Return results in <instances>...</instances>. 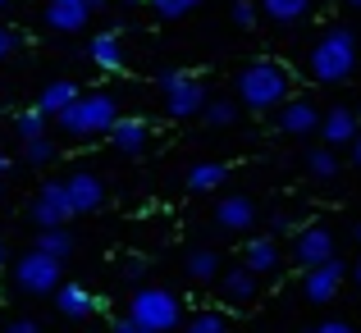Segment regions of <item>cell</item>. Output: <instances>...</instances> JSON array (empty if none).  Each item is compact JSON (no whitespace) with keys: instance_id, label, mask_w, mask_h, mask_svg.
Instances as JSON below:
<instances>
[{"instance_id":"6da1fadb","label":"cell","mask_w":361,"mask_h":333,"mask_svg":"<svg viewBox=\"0 0 361 333\" xmlns=\"http://www.w3.org/2000/svg\"><path fill=\"white\" fill-rule=\"evenodd\" d=\"M233 92H238V106L252 110V114H279L283 106L293 101V73L283 69L279 60H252L238 69V82H233Z\"/></svg>"},{"instance_id":"7a4b0ae2","label":"cell","mask_w":361,"mask_h":333,"mask_svg":"<svg viewBox=\"0 0 361 333\" xmlns=\"http://www.w3.org/2000/svg\"><path fill=\"white\" fill-rule=\"evenodd\" d=\"M357 60H361V46H357V32L348 23H334L316 37V46L307 51V69L316 82L325 87H338L357 73Z\"/></svg>"},{"instance_id":"3957f363","label":"cell","mask_w":361,"mask_h":333,"mask_svg":"<svg viewBox=\"0 0 361 333\" xmlns=\"http://www.w3.org/2000/svg\"><path fill=\"white\" fill-rule=\"evenodd\" d=\"M55 123H60V132H69L73 142H97V137H110V128L119 123V106H115L110 92H82Z\"/></svg>"},{"instance_id":"277c9868","label":"cell","mask_w":361,"mask_h":333,"mask_svg":"<svg viewBox=\"0 0 361 333\" xmlns=\"http://www.w3.org/2000/svg\"><path fill=\"white\" fill-rule=\"evenodd\" d=\"M128 320L147 325L151 333H174L183 329V301H178V292L160 288V283H142L128 297Z\"/></svg>"},{"instance_id":"5b68a950","label":"cell","mask_w":361,"mask_h":333,"mask_svg":"<svg viewBox=\"0 0 361 333\" xmlns=\"http://www.w3.org/2000/svg\"><path fill=\"white\" fill-rule=\"evenodd\" d=\"M156 82H160V101H165L169 119H197V114H206V106H211L206 82L188 69H165Z\"/></svg>"},{"instance_id":"8992f818","label":"cell","mask_w":361,"mask_h":333,"mask_svg":"<svg viewBox=\"0 0 361 333\" xmlns=\"http://www.w3.org/2000/svg\"><path fill=\"white\" fill-rule=\"evenodd\" d=\"M14 283L27 297H55V288L64 283V260H55V256L32 246V251H23L14 260Z\"/></svg>"},{"instance_id":"52a82bcc","label":"cell","mask_w":361,"mask_h":333,"mask_svg":"<svg viewBox=\"0 0 361 333\" xmlns=\"http://www.w3.org/2000/svg\"><path fill=\"white\" fill-rule=\"evenodd\" d=\"M288 256H293V265H298L302 274L307 270H316V265H325V260H334V228L329 224H302V228H293V246H288Z\"/></svg>"},{"instance_id":"ba28073f","label":"cell","mask_w":361,"mask_h":333,"mask_svg":"<svg viewBox=\"0 0 361 333\" xmlns=\"http://www.w3.org/2000/svg\"><path fill=\"white\" fill-rule=\"evenodd\" d=\"M27 215H32L37 228H69L73 220V201H69V187H64V178H46L42 187H37L32 206H27Z\"/></svg>"},{"instance_id":"9c48e42d","label":"cell","mask_w":361,"mask_h":333,"mask_svg":"<svg viewBox=\"0 0 361 333\" xmlns=\"http://www.w3.org/2000/svg\"><path fill=\"white\" fill-rule=\"evenodd\" d=\"M348 270H353V265L338 260V256H334V260H325V265H316V270H307V274H302V297L316 301V306L334 301L338 288H343V279H348Z\"/></svg>"},{"instance_id":"30bf717a","label":"cell","mask_w":361,"mask_h":333,"mask_svg":"<svg viewBox=\"0 0 361 333\" xmlns=\"http://www.w3.org/2000/svg\"><path fill=\"white\" fill-rule=\"evenodd\" d=\"M97 5L101 0H46L42 18L51 32H82L92 23V14H97Z\"/></svg>"},{"instance_id":"8fae6325","label":"cell","mask_w":361,"mask_h":333,"mask_svg":"<svg viewBox=\"0 0 361 333\" xmlns=\"http://www.w3.org/2000/svg\"><path fill=\"white\" fill-rule=\"evenodd\" d=\"M55 310H60L64 320H73V325H82V320L97 315V292L78 279H64L60 288H55Z\"/></svg>"},{"instance_id":"7c38bea8","label":"cell","mask_w":361,"mask_h":333,"mask_svg":"<svg viewBox=\"0 0 361 333\" xmlns=\"http://www.w3.org/2000/svg\"><path fill=\"white\" fill-rule=\"evenodd\" d=\"M64 187H69L73 215H97L101 206H106V183H101L92 169H73V174L64 178Z\"/></svg>"},{"instance_id":"4fadbf2b","label":"cell","mask_w":361,"mask_h":333,"mask_svg":"<svg viewBox=\"0 0 361 333\" xmlns=\"http://www.w3.org/2000/svg\"><path fill=\"white\" fill-rule=\"evenodd\" d=\"M215 288H220L224 306H252L256 292H261V279H256V274L238 260V265H229V270L220 274V283H215Z\"/></svg>"},{"instance_id":"5bb4252c","label":"cell","mask_w":361,"mask_h":333,"mask_svg":"<svg viewBox=\"0 0 361 333\" xmlns=\"http://www.w3.org/2000/svg\"><path fill=\"white\" fill-rule=\"evenodd\" d=\"M215 224H220L224 233H247V228L256 224V201L247 192L220 196V206H215Z\"/></svg>"},{"instance_id":"9a60e30c","label":"cell","mask_w":361,"mask_h":333,"mask_svg":"<svg viewBox=\"0 0 361 333\" xmlns=\"http://www.w3.org/2000/svg\"><path fill=\"white\" fill-rule=\"evenodd\" d=\"M320 119H325V114L311 106V101H298V96H293L288 106L274 114L279 132H288V137H311V132H320Z\"/></svg>"},{"instance_id":"2e32d148","label":"cell","mask_w":361,"mask_h":333,"mask_svg":"<svg viewBox=\"0 0 361 333\" xmlns=\"http://www.w3.org/2000/svg\"><path fill=\"white\" fill-rule=\"evenodd\" d=\"M110 146L119 156H142L151 146V123L147 119H133V114H119V123L110 128Z\"/></svg>"},{"instance_id":"e0dca14e","label":"cell","mask_w":361,"mask_h":333,"mask_svg":"<svg viewBox=\"0 0 361 333\" xmlns=\"http://www.w3.org/2000/svg\"><path fill=\"white\" fill-rule=\"evenodd\" d=\"M357 132H361V123H357V110H348V106H334L320 119V137H325V146H353L357 142Z\"/></svg>"},{"instance_id":"ac0fdd59","label":"cell","mask_w":361,"mask_h":333,"mask_svg":"<svg viewBox=\"0 0 361 333\" xmlns=\"http://www.w3.org/2000/svg\"><path fill=\"white\" fill-rule=\"evenodd\" d=\"M243 265L256 274V279H270V274L283 265L279 242H274V237H252V242H243Z\"/></svg>"},{"instance_id":"d6986e66","label":"cell","mask_w":361,"mask_h":333,"mask_svg":"<svg viewBox=\"0 0 361 333\" xmlns=\"http://www.w3.org/2000/svg\"><path fill=\"white\" fill-rule=\"evenodd\" d=\"M78 96H82V92H78V82L55 78V82H46V87H42V96H37V110H42L46 119H60V114L69 110Z\"/></svg>"},{"instance_id":"ffe728a7","label":"cell","mask_w":361,"mask_h":333,"mask_svg":"<svg viewBox=\"0 0 361 333\" xmlns=\"http://www.w3.org/2000/svg\"><path fill=\"white\" fill-rule=\"evenodd\" d=\"M183 274H188V283H220V274H224V265H220V256L211 251V246H192V251L183 256Z\"/></svg>"},{"instance_id":"44dd1931","label":"cell","mask_w":361,"mask_h":333,"mask_svg":"<svg viewBox=\"0 0 361 333\" xmlns=\"http://www.w3.org/2000/svg\"><path fill=\"white\" fill-rule=\"evenodd\" d=\"M188 192H220L224 183H229V165L224 160H197V165H188Z\"/></svg>"},{"instance_id":"7402d4cb","label":"cell","mask_w":361,"mask_h":333,"mask_svg":"<svg viewBox=\"0 0 361 333\" xmlns=\"http://www.w3.org/2000/svg\"><path fill=\"white\" fill-rule=\"evenodd\" d=\"M87 60L97 64V69H106V73H119L123 69V42L115 32H97L87 42Z\"/></svg>"},{"instance_id":"603a6c76","label":"cell","mask_w":361,"mask_h":333,"mask_svg":"<svg viewBox=\"0 0 361 333\" xmlns=\"http://www.w3.org/2000/svg\"><path fill=\"white\" fill-rule=\"evenodd\" d=\"M256 5H261V14L270 18V23L293 27V23H302V18H307L311 0H256Z\"/></svg>"},{"instance_id":"cb8c5ba5","label":"cell","mask_w":361,"mask_h":333,"mask_svg":"<svg viewBox=\"0 0 361 333\" xmlns=\"http://www.w3.org/2000/svg\"><path fill=\"white\" fill-rule=\"evenodd\" d=\"M73 246H78V237H73L69 228H37V251L55 256V260H69Z\"/></svg>"},{"instance_id":"d4e9b609","label":"cell","mask_w":361,"mask_h":333,"mask_svg":"<svg viewBox=\"0 0 361 333\" xmlns=\"http://www.w3.org/2000/svg\"><path fill=\"white\" fill-rule=\"evenodd\" d=\"M307 174L320 178V183H329V178L338 174V151L334 146H311L307 151Z\"/></svg>"},{"instance_id":"484cf974","label":"cell","mask_w":361,"mask_h":333,"mask_svg":"<svg viewBox=\"0 0 361 333\" xmlns=\"http://www.w3.org/2000/svg\"><path fill=\"white\" fill-rule=\"evenodd\" d=\"M46 128H51V119H46L42 110H23V114H14V132H18V142H37V137H46Z\"/></svg>"},{"instance_id":"4316f807","label":"cell","mask_w":361,"mask_h":333,"mask_svg":"<svg viewBox=\"0 0 361 333\" xmlns=\"http://www.w3.org/2000/svg\"><path fill=\"white\" fill-rule=\"evenodd\" d=\"M238 101H229V96H211V106H206L202 119L211 123V128H233V119H238Z\"/></svg>"},{"instance_id":"83f0119b","label":"cell","mask_w":361,"mask_h":333,"mask_svg":"<svg viewBox=\"0 0 361 333\" xmlns=\"http://www.w3.org/2000/svg\"><path fill=\"white\" fill-rule=\"evenodd\" d=\"M147 5H151V14H156L160 23H178V18H188L202 0H147Z\"/></svg>"},{"instance_id":"f1b7e54d","label":"cell","mask_w":361,"mask_h":333,"mask_svg":"<svg viewBox=\"0 0 361 333\" xmlns=\"http://www.w3.org/2000/svg\"><path fill=\"white\" fill-rule=\"evenodd\" d=\"M178 333H229V320L220 310H197V315H188V325Z\"/></svg>"},{"instance_id":"f546056e","label":"cell","mask_w":361,"mask_h":333,"mask_svg":"<svg viewBox=\"0 0 361 333\" xmlns=\"http://www.w3.org/2000/svg\"><path fill=\"white\" fill-rule=\"evenodd\" d=\"M55 142L51 137H37V142H23V165H32V169H46V165H55Z\"/></svg>"},{"instance_id":"4dcf8cb0","label":"cell","mask_w":361,"mask_h":333,"mask_svg":"<svg viewBox=\"0 0 361 333\" xmlns=\"http://www.w3.org/2000/svg\"><path fill=\"white\" fill-rule=\"evenodd\" d=\"M18 51H23V32H18V27H9V23H0V64L14 60Z\"/></svg>"},{"instance_id":"1f68e13d","label":"cell","mask_w":361,"mask_h":333,"mask_svg":"<svg viewBox=\"0 0 361 333\" xmlns=\"http://www.w3.org/2000/svg\"><path fill=\"white\" fill-rule=\"evenodd\" d=\"M229 18H233L238 27H256V18H261V5H256V0H233Z\"/></svg>"},{"instance_id":"d6a6232c","label":"cell","mask_w":361,"mask_h":333,"mask_svg":"<svg viewBox=\"0 0 361 333\" xmlns=\"http://www.w3.org/2000/svg\"><path fill=\"white\" fill-rule=\"evenodd\" d=\"M0 333H42V325H37L32 315H14V320H5V329Z\"/></svg>"},{"instance_id":"836d02e7","label":"cell","mask_w":361,"mask_h":333,"mask_svg":"<svg viewBox=\"0 0 361 333\" xmlns=\"http://www.w3.org/2000/svg\"><path fill=\"white\" fill-rule=\"evenodd\" d=\"M302 333H357L348 320H320V325H311V329H302Z\"/></svg>"},{"instance_id":"e575fe53","label":"cell","mask_w":361,"mask_h":333,"mask_svg":"<svg viewBox=\"0 0 361 333\" xmlns=\"http://www.w3.org/2000/svg\"><path fill=\"white\" fill-rule=\"evenodd\" d=\"M123 279L142 288V279H147V260H123Z\"/></svg>"},{"instance_id":"d590c367","label":"cell","mask_w":361,"mask_h":333,"mask_svg":"<svg viewBox=\"0 0 361 333\" xmlns=\"http://www.w3.org/2000/svg\"><path fill=\"white\" fill-rule=\"evenodd\" d=\"M115 333H151L147 325H137V320H128V315H123V320H115Z\"/></svg>"},{"instance_id":"8d00e7d4","label":"cell","mask_w":361,"mask_h":333,"mask_svg":"<svg viewBox=\"0 0 361 333\" xmlns=\"http://www.w3.org/2000/svg\"><path fill=\"white\" fill-rule=\"evenodd\" d=\"M270 228H274V233H283V228H288V215L274 211V215H270Z\"/></svg>"},{"instance_id":"74e56055","label":"cell","mask_w":361,"mask_h":333,"mask_svg":"<svg viewBox=\"0 0 361 333\" xmlns=\"http://www.w3.org/2000/svg\"><path fill=\"white\" fill-rule=\"evenodd\" d=\"M348 279H353L357 288H361V256H357V260H353V270H348Z\"/></svg>"},{"instance_id":"f35d334b","label":"cell","mask_w":361,"mask_h":333,"mask_svg":"<svg viewBox=\"0 0 361 333\" xmlns=\"http://www.w3.org/2000/svg\"><path fill=\"white\" fill-rule=\"evenodd\" d=\"M9 169H14V160H9L5 151H0V178H9Z\"/></svg>"},{"instance_id":"ab89813d","label":"cell","mask_w":361,"mask_h":333,"mask_svg":"<svg viewBox=\"0 0 361 333\" xmlns=\"http://www.w3.org/2000/svg\"><path fill=\"white\" fill-rule=\"evenodd\" d=\"M348 151H353V165L361 169V132H357V142H353V146H348Z\"/></svg>"},{"instance_id":"60d3db41","label":"cell","mask_w":361,"mask_h":333,"mask_svg":"<svg viewBox=\"0 0 361 333\" xmlns=\"http://www.w3.org/2000/svg\"><path fill=\"white\" fill-rule=\"evenodd\" d=\"M5 260H9V246H5V237H0V270H5Z\"/></svg>"},{"instance_id":"b9f144b4","label":"cell","mask_w":361,"mask_h":333,"mask_svg":"<svg viewBox=\"0 0 361 333\" xmlns=\"http://www.w3.org/2000/svg\"><path fill=\"white\" fill-rule=\"evenodd\" d=\"M119 5H142V0H119Z\"/></svg>"},{"instance_id":"7bdbcfd3","label":"cell","mask_w":361,"mask_h":333,"mask_svg":"<svg viewBox=\"0 0 361 333\" xmlns=\"http://www.w3.org/2000/svg\"><path fill=\"white\" fill-rule=\"evenodd\" d=\"M348 5H353V9H361V0H348Z\"/></svg>"},{"instance_id":"ee69618b","label":"cell","mask_w":361,"mask_h":333,"mask_svg":"<svg viewBox=\"0 0 361 333\" xmlns=\"http://www.w3.org/2000/svg\"><path fill=\"white\" fill-rule=\"evenodd\" d=\"M0 196H5V178H0Z\"/></svg>"},{"instance_id":"f6af8a7d","label":"cell","mask_w":361,"mask_h":333,"mask_svg":"<svg viewBox=\"0 0 361 333\" xmlns=\"http://www.w3.org/2000/svg\"><path fill=\"white\" fill-rule=\"evenodd\" d=\"M357 242H361V224H357Z\"/></svg>"},{"instance_id":"bcb514c9","label":"cell","mask_w":361,"mask_h":333,"mask_svg":"<svg viewBox=\"0 0 361 333\" xmlns=\"http://www.w3.org/2000/svg\"><path fill=\"white\" fill-rule=\"evenodd\" d=\"M5 5H9V0H0V9H5Z\"/></svg>"}]
</instances>
